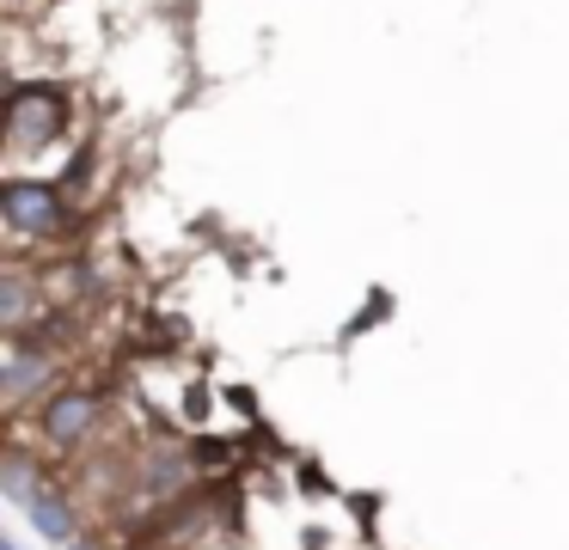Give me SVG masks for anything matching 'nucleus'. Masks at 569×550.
<instances>
[{
  "label": "nucleus",
  "instance_id": "obj_1",
  "mask_svg": "<svg viewBox=\"0 0 569 550\" xmlns=\"http://www.w3.org/2000/svg\"><path fill=\"white\" fill-rule=\"evenodd\" d=\"M68 134V92L50 80H19L13 92H7V147H13V159L26 153H43V147H56Z\"/></svg>",
  "mask_w": 569,
  "mask_h": 550
},
{
  "label": "nucleus",
  "instance_id": "obj_2",
  "mask_svg": "<svg viewBox=\"0 0 569 550\" xmlns=\"http://www.w3.org/2000/svg\"><path fill=\"white\" fill-rule=\"evenodd\" d=\"M56 379H62V354L50 349V324L43 330H7V361H0V386H7V403L26 410L31 398H50Z\"/></svg>",
  "mask_w": 569,
  "mask_h": 550
},
{
  "label": "nucleus",
  "instance_id": "obj_3",
  "mask_svg": "<svg viewBox=\"0 0 569 550\" xmlns=\"http://www.w3.org/2000/svg\"><path fill=\"white\" fill-rule=\"evenodd\" d=\"M0 214H7L13 239L50 244V239H62V227H68V196H62L56 178H7V190H0Z\"/></svg>",
  "mask_w": 569,
  "mask_h": 550
},
{
  "label": "nucleus",
  "instance_id": "obj_4",
  "mask_svg": "<svg viewBox=\"0 0 569 550\" xmlns=\"http://www.w3.org/2000/svg\"><path fill=\"white\" fill-rule=\"evenodd\" d=\"M104 422V391L99 386H56L50 398L38 403V440L56 452L87 447V434Z\"/></svg>",
  "mask_w": 569,
  "mask_h": 550
},
{
  "label": "nucleus",
  "instance_id": "obj_5",
  "mask_svg": "<svg viewBox=\"0 0 569 550\" xmlns=\"http://www.w3.org/2000/svg\"><path fill=\"white\" fill-rule=\"evenodd\" d=\"M26 520H31V532H38L43 544H56V550H68L80 538V513H74V501H68L56 483H43L38 496L26 501Z\"/></svg>",
  "mask_w": 569,
  "mask_h": 550
},
{
  "label": "nucleus",
  "instance_id": "obj_6",
  "mask_svg": "<svg viewBox=\"0 0 569 550\" xmlns=\"http://www.w3.org/2000/svg\"><path fill=\"white\" fill-rule=\"evenodd\" d=\"M43 483H50V471H43L38 459H26V447L7 452V471H0V489H7V501H19V508H26V501L38 496Z\"/></svg>",
  "mask_w": 569,
  "mask_h": 550
},
{
  "label": "nucleus",
  "instance_id": "obj_7",
  "mask_svg": "<svg viewBox=\"0 0 569 550\" xmlns=\"http://www.w3.org/2000/svg\"><path fill=\"white\" fill-rule=\"evenodd\" d=\"M26 318H31V276H7L0 281V324L7 330H26Z\"/></svg>",
  "mask_w": 569,
  "mask_h": 550
},
{
  "label": "nucleus",
  "instance_id": "obj_8",
  "mask_svg": "<svg viewBox=\"0 0 569 550\" xmlns=\"http://www.w3.org/2000/svg\"><path fill=\"white\" fill-rule=\"evenodd\" d=\"M68 550H104V544H99V538H74Z\"/></svg>",
  "mask_w": 569,
  "mask_h": 550
},
{
  "label": "nucleus",
  "instance_id": "obj_9",
  "mask_svg": "<svg viewBox=\"0 0 569 550\" xmlns=\"http://www.w3.org/2000/svg\"><path fill=\"white\" fill-rule=\"evenodd\" d=\"M197 550H239V544H197Z\"/></svg>",
  "mask_w": 569,
  "mask_h": 550
},
{
  "label": "nucleus",
  "instance_id": "obj_10",
  "mask_svg": "<svg viewBox=\"0 0 569 550\" xmlns=\"http://www.w3.org/2000/svg\"><path fill=\"white\" fill-rule=\"evenodd\" d=\"M0 550H19V544H13V538H7V544H0Z\"/></svg>",
  "mask_w": 569,
  "mask_h": 550
},
{
  "label": "nucleus",
  "instance_id": "obj_11",
  "mask_svg": "<svg viewBox=\"0 0 569 550\" xmlns=\"http://www.w3.org/2000/svg\"><path fill=\"white\" fill-rule=\"evenodd\" d=\"M13 7H26V0H13Z\"/></svg>",
  "mask_w": 569,
  "mask_h": 550
}]
</instances>
